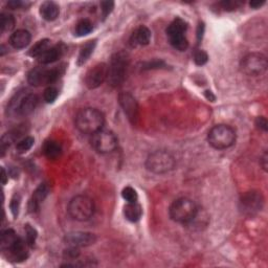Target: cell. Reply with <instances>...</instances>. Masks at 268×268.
Returning <instances> with one entry per match:
<instances>
[{
	"label": "cell",
	"instance_id": "d4e9b609",
	"mask_svg": "<svg viewBox=\"0 0 268 268\" xmlns=\"http://www.w3.org/2000/svg\"><path fill=\"white\" fill-rule=\"evenodd\" d=\"M49 47H50V41L48 39L40 40L39 42H37L32 48H30V50L28 51V55L33 58H39L40 56H42Z\"/></svg>",
	"mask_w": 268,
	"mask_h": 268
},
{
	"label": "cell",
	"instance_id": "7c38bea8",
	"mask_svg": "<svg viewBox=\"0 0 268 268\" xmlns=\"http://www.w3.org/2000/svg\"><path fill=\"white\" fill-rule=\"evenodd\" d=\"M61 76V71L58 68L47 69L44 67H36L29 71L27 75V82L32 86L48 85L56 82Z\"/></svg>",
	"mask_w": 268,
	"mask_h": 268
},
{
	"label": "cell",
	"instance_id": "1f68e13d",
	"mask_svg": "<svg viewBox=\"0 0 268 268\" xmlns=\"http://www.w3.org/2000/svg\"><path fill=\"white\" fill-rule=\"evenodd\" d=\"M122 196L123 198L125 199L127 202H136L137 201V193L136 191L134 190L131 187H126L124 188L123 192H122Z\"/></svg>",
	"mask_w": 268,
	"mask_h": 268
},
{
	"label": "cell",
	"instance_id": "ac0fdd59",
	"mask_svg": "<svg viewBox=\"0 0 268 268\" xmlns=\"http://www.w3.org/2000/svg\"><path fill=\"white\" fill-rule=\"evenodd\" d=\"M150 40H151V30L145 25H140L133 32L130 38V44L133 47L146 46L150 43Z\"/></svg>",
	"mask_w": 268,
	"mask_h": 268
},
{
	"label": "cell",
	"instance_id": "8992f818",
	"mask_svg": "<svg viewBox=\"0 0 268 268\" xmlns=\"http://www.w3.org/2000/svg\"><path fill=\"white\" fill-rule=\"evenodd\" d=\"M208 140L210 145L217 150H224L232 147L236 141V132L228 125H216L209 134Z\"/></svg>",
	"mask_w": 268,
	"mask_h": 268
},
{
	"label": "cell",
	"instance_id": "e0dca14e",
	"mask_svg": "<svg viewBox=\"0 0 268 268\" xmlns=\"http://www.w3.org/2000/svg\"><path fill=\"white\" fill-rule=\"evenodd\" d=\"M49 194V185L47 183H41L34 192L32 198L28 201V211L30 213H35L39 210L41 203H42L47 195Z\"/></svg>",
	"mask_w": 268,
	"mask_h": 268
},
{
	"label": "cell",
	"instance_id": "cb8c5ba5",
	"mask_svg": "<svg viewBox=\"0 0 268 268\" xmlns=\"http://www.w3.org/2000/svg\"><path fill=\"white\" fill-rule=\"evenodd\" d=\"M96 45H97L96 40L88 41V42L81 48V51H80L79 57H78V65H83L85 63V62L91 56V54L94 53Z\"/></svg>",
	"mask_w": 268,
	"mask_h": 268
},
{
	"label": "cell",
	"instance_id": "9c48e42d",
	"mask_svg": "<svg viewBox=\"0 0 268 268\" xmlns=\"http://www.w3.org/2000/svg\"><path fill=\"white\" fill-rule=\"evenodd\" d=\"M91 146L101 154H108L115 151L119 145V139L110 130L102 129L91 135Z\"/></svg>",
	"mask_w": 268,
	"mask_h": 268
},
{
	"label": "cell",
	"instance_id": "277c9868",
	"mask_svg": "<svg viewBox=\"0 0 268 268\" xmlns=\"http://www.w3.org/2000/svg\"><path fill=\"white\" fill-rule=\"evenodd\" d=\"M129 58L125 51L116 53L110 59L108 65V83L112 87L121 86L127 77Z\"/></svg>",
	"mask_w": 268,
	"mask_h": 268
},
{
	"label": "cell",
	"instance_id": "9a60e30c",
	"mask_svg": "<svg viewBox=\"0 0 268 268\" xmlns=\"http://www.w3.org/2000/svg\"><path fill=\"white\" fill-rule=\"evenodd\" d=\"M119 103L132 125H136L139 119V108L136 100L129 92H122L119 96Z\"/></svg>",
	"mask_w": 268,
	"mask_h": 268
},
{
	"label": "cell",
	"instance_id": "74e56055",
	"mask_svg": "<svg viewBox=\"0 0 268 268\" xmlns=\"http://www.w3.org/2000/svg\"><path fill=\"white\" fill-rule=\"evenodd\" d=\"M256 126L259 128V129H262L263 131H267V120L264 118V117H259L257 118L256 120Z\"/></svg>",
	"mask_w": 268,
	"mask_h": 268
},
{
	"label": "cell",
	"instance_id": "d6a6232c",
	"mask_svg": "<svg viewBox=\"0 0 268 268\" xmlns=\"http://www.w3.org/2000/svg\"><path fill=\"white\" fill-rule=\"evenodd\" d=\"M243 4L239 0H225V1L219 2V6L223 8L224 11H234V9L239 8Z\"/></svg>",
	"mask_w": 268,
	"mask_h": 268
},
{
	"label": "cell",
	"instance_id": "5b68a950",
	"mask_svg": "<svg viewBox=\"0 0 268 268\" xmlns=\"http://www.w3.org/2000/svg\"><path fill=\"white\" fill-rule=\"evenodd\" d=\"M96 211L95 202L86 195H78L68 203L67 212L73 219L77 221H87Z\"/></svg>",
	"mask_w": 268,
	"mask_h": 268
},
{
	"label": "cell",
	"instance_id": "f1b7e54d",
	"mask_svg": "<svg viewBox=\"0 0 268 268\" xmlns=\"http://www.w3.org/2000/svg\"><path fill=\"white\" fill-rule=\"evenodd\" d=\"M24 231H25V240L27 244L29 245V247H33L35 245L36 239L38 237V233L36 229L30 224H26L24 225Z\"/></svg>",
	"mask_w": 268,
	"mask_h": 268
},
{
	"label": "cell",
	"instance_id": "8d00e7d4",
	"mask_svg": "<svg viewBox=\"0 0 268 268\" xmlns=\"http://www.w3.org/2000/svg\"><path fill=\"white\" fill-rule=\"evenodd\" d=\"M80 256V251L78 247L69 246V249L64 252V257L67 260H75Z\"/></svg>",
	"mask_w": 268,
	"mask_h": 268
},
{
	"label": "cell",
	"instance_id": "30bf717a",
	"mask_svg": "<svg viewBox=\"0 0 268 268\" xmlns=\"http://www.w3.org/2000/svg\"><path fill=\"white\" fill-rule=\"evenodd\" d=\"M267 59L260 53L246 55L241 61V70L247 76H261L267 69Z\"/></svg>",
	"mask_w": 268,
	"mask_h": 268
},
{
	"label": "cell",
	"instance_id": "b9f144b4",
	"mask_svg": "<svg viewBox=\"0 0 268 268\" xmlns=\"http://www.w3.org/2000/svg\"><path fill=\"white\" fill-rule=\"evenodd\" d=\"M203 30H204V25L203 23H200L198 26V30H197V37H198V41H200L202 39L203 36Z\"/></svg>",
	"mask_w": 268,
	"mask_h": 268
},
{
	"label": "cell",
	"instance_id": "5bb4252c",
	"mask_svg": "<svg viewBox=\"0 0 268 268\" xmlns=\"http://www.w3.org/2000/svg\"><path fill=\"white\" fill-rule=\"evenodd\" d=\"M108 78V65L99 63L91 67L85 76V85L89 89H96L101 86Z\"/></svg>",
	"mask_w": 268,
	"mask_h": 268
},
{
	"label": "cell",
	"instance_id": "d6986e66",
	"mask_svg": "<svg viewBox=\"0 0 268 268\" xmlns=\"http://www.w3.org/2000/svg\"><path fill=\"white\" fill-rule=\"evenodd\" d=\"M65 49L66 48L63 44H58L55 46H51L45 51L42 56H40L38 58V61L40 62V63H42L44 65L54 63V62L58 61L62 56L64 55Z\"/></svg>",
	"mask_w": 268,
	"mask_h": 268
},
{
	"label": "cell",
	"instance_id": "6da1fadb",
	"mask_svg": "<svg viewBox=\"0 0 268 268\" xmlns=\"http://www.w3.org/2000/svg\"><path fill=\"white\" fill-rule=\"evenodd\" d=\"M105 124V117L97 108H83L75 117L76 128L83 134L92 135L103 129Z\"/></svg>",
	"mask_w": 268,
	"mask_h": 268
},
{
	"label": "cell",
	"instance_id": "e575fe53",
	"mask_svg": "<svg viewBox=\"0 0 268 268\" xmlns=\"http://www.w3.org/2000/svg\"><path fill=\"white\" fill-rule=\"evenodd\" d=\"M113 7H115V2L113 1H102L101 2V12H102L103 19H106L109 16V14L113 11Z\"/></svg>",
	"mask_w": 268,
	"mask_h": 268
},
{
	"label": "cell",
	"instance_id": "83f0119b",
	"mask_svg": "<svg viewBox=\"0 0 268 268\" xmlns=\"http://www.w3.org/2000/svg\"><path fill=\"white\" fill-rule=\"evenodd\" d=\"M34 142H35V139L34 137L32 136H25L24 138L20 139L17 145H16V150L19 152V153H25L27 152L28 150L32 149V147L34 146Z\"/></svg>",
	"mask_w": 268,
	"mask_h": 268
},
{
	"label": "cell",
	"instance_id": "8fae6325",
	"mask_svg": "<svg viewBox=\"0 0 268 268\" xmlns=\"http://www.w3.org/2000/svg\"><path fill=\"white\" fill-rule=\"evenodd\" d=\"M38 97L34 94L20 92L15 97V99L12 100L11 104H9V110L14 111V113L18 116L26 117L34 112L38 105Z\"/></svg>",
	"mask_w": 268,
	"mask_h": 268
},
{
	"label": "cell",
	"instance_id": "f546056e",
	"mask_svg": "<svg viewBox=\"0 0 268 268\" xmlns=\"http://www.w3.org/2000/svg\"><path fill=\"white\" fill-rule=\"evenodd\" d=\"M167 67V64L161 60H152L141 63V70H149V69H158Z\"/></svg>",
	"mask_w": 268,
	"mask_h": 268
},
{
	"label": "cell",
	"instance_id": "7402d4cb",
	"mask_svg": "<svg viewBox=\"0 0 268 268\" xmlns=\"http://www.w3.org/2000/svg\"><path fill=\"white\" fill-rule=\"evenodd\" d=\"M142 215V209L140 204L136 202H128L124 207V216L130 222H137Z\"/></svg>",
	"mask_w": 268,
	"mask_h": 268
},
{
	"label": "cell",
	"instance_id": "603a6c76",
	"mask_svg": "<svg viewBox=\"0 0 268 268\" xmlns=\"http://www.w3.org/2000/svg\"><path fill=\"white\" fill-rule=\"evenodd\" d=\"M42 152L46 158L55 160L61 156L62 147L56 140H46L42 147Z\"/></svg>",
	"mask_w": 268,
	"mask_h": 268
},
{
	"label": "cell",
	"instance_id": "4316f807",
	"mask_svg": "<svg viewBox=\"0 0 268 268\" xmlns=\"http://www.w3.org/2000/svg\"><path fill=\"white\" fill-rule=\"evenodd\" d=\"M15 24L16 20L13 15L7 13H2L0 15V26H1L2 33L11 32V30L15 27Z\"/></svg>",
	"mask_w": 268,
	"mask_h": 268
},
{
	"label": "cell",
	"instance_id": "d590c367",
	"mask_svg": "<svg viewBox=\"0 0 268 268\" xmlns=\"http://www.w3.org/2000/svg\"><path fill=\"white\" fill-rule=\"evenodd\" d=\"M9 208H11L12 214L14 217L16 218L19 213V209H20V196L19 195H15L14 197L12 198L11 203H9Z\"/></svg>",
	"mask_w": 268,
	"mask_h": 268
},
{
	"label": "cell",
	"instance_id": "7a4b0ae2",
	"mask_svg": "<svg viewBox=\"0 0 268 268\" xmlns=\"http://www.w3.org/2000/svg\"><path fill=\"white\" fill-rule=\"evenodd\" d=\"M0 245L2 252L6 253L13 261L22 262L27 259L29 245L26 240L17 236L13 230H6L1 233Z\"/></svg>",
	"mask_w": 268,
	"mask_h": 268
},
{
	"label": "cell",
	"instance_id": "2e32d148",
	"mask_svg": "<svg viewBox=\"0 0 268 268\" xmlns=\"http://www.w3.org/2000/svg\"><path fill=\"white\" fill-rule=\"evenodd\" d=\"M97 241V236L87 232H71L65 235L64 242L68 246L73 247H87L95 244Z\"/></svg>",
	"mask_w": 268,
	"mask_h": 268
},
{
	"label": "cell",
	"instance_id": "836d02e7",
	"mask_svg": "<svg viewBox=\"0 0 268 268\" xmlns=\"http://www.w3.org/2000/svg\"><path fill=\"white\" fill-rule=\"evenodd\" d=\"M194 61H195V63L197 64V65L202 66V65H204L209 61V56H208L207 53H205L204 50L199 49L197 51H195V54H194Z\"/></svg>",
	"mask_w": 268,
	"mask_h": 268
},
{
	"label": "cell",
	"instance_id": "44dd1931",
	"mask_svg": "<svg viewBox=\"0 0 268 268\" xmlns=\"http://www.w3.org/2000/svg\"><path fill=\"white\" fill-rule=\"evenodd\" d=\"M40 15L46 21H54L59 16V5L54 1H45L40 5Z\"/></svg>",
	"mask_w": 268,
	"mask_h": 268
},
{
	"label": "cell",
	"instance_id": "ab89813d",
	"mask_svg": "<svg viewBox=\"0 0 268 268\" xmlns=\"http://www.w3.org/2000/svg\"><path fill=\"white\" fill-rule=\"evenodd\" d=\"M264 3H265V0H254V1H252V2L250 3V5H251V7H253V8H259V7H261Z\"/></svg>",
	"mask_w": 268,
	"mask_h": 268
},
{
	"label": "cell",
	"instance_id": "3957f363",
	"mask_svg": "<svg viewBox=\"0 0 268 268\" xmlns=\"http://www.w3.org/2000/svg\"><path fill=\"white\" fill-rule=\"evenodd\" d=\"M198 214L196 203L189 198H179L175 200L169 209L170 218L181 224H188L195 220Z\"/></svg>",
	"mask_w": 268,
	"mask_h": 268
},
{
	"label": "cell",
	"instance_id": "ba28073f",
	"mask_svg": "<svg viewBox=\"0 0 268 268\" xmlns=\"http://www.w3.org/2000/svg\"><path fill=\"white\" fill-rule=\"evenodd\" d=\"M188 29V23L181 18L174 19L167 27L166 33L169 38L170 44L179 51L187 50L189 47L188 39L185 37V32Z\"/></svg>",
	"mask_w": 268,
	"mask_h": 268
},
{
	"label": "cell",
	"instance_id": "7bdbcfd3",
	"mask_svg": "<svg viewBox=\"0 0 268 268\" xmlns=\"http://www.w3.org/2000/svg\"><path fill=\"white\" fill-rule=\"evenodd\" d=\"M7 178H8L7 173H6L5 169L2 167V168H1V182H2V184H5V183H6Z\"/></svg>",
	"mask_w": 268,
	"mask_h": 268
},
{
	"label": "cell",
	"instance_id": "4fadbf2b",
	"mask_svg": "<svg viewBox=\"0 0 268 268\" xmlns=\"http://www.w3.org/2000/svg\"><path fill=\"white\" fill-rule=\"evenodd\" d=\"M264 198L259 192H247L240 199V210L246 216H254L262 211Z\"/></svg>",
	"mask_w": 268,
	"mask_h": 268
},
{
	"label": "cell",
	"instance_id": "ffe728a7",
	"mask_svg": "<svg viewBox=\"0 0 268 268\" xmlns=\"http://www.w3.org/2000/svg\"><path fill=\"white\" fill-rule=\"evenodd\" d=\"M32 40L30 33L26 29H18L9 37V44L16 49L25 48Z\"/></svg>",
	"mask_w": 268,
	"mask_h": 268
},
{
	"label": "cell",
	"instance_id": "4dcf8cb0",
	"mask_svg": "<svg viewBox=\"0 0 268 268\" xmlns=\"http://www.w3.org/2000/svg\"><path fill=\"white\" fill-rule=\"evenodd\" d=\"M58 95H59L58 89L49 86L43 92V99L46 103H48V104H51V103H54L57 100Z\"/></svg>",
	"mask_w": 268,
	"mask_h": 268
},
{
	"label": "cell",
	"instance_id": "60d3db41",
	"mask_svg": "<svg viewBox=\"0 0 268 268\" xmlns=\"http://www.w3.org/2000/svg\"><path fill=\"white\" fill-rule=\"evenodd\" d=\"M267 158H268V156H267V152H264L263 156H262V158H261V166H262V168H263L265 171L267 170Z\"/></svg>",
	"mask_w": 268,
	"mask_h": 268
},
{
	"label": "cell",
	"instance_id": "ee69618b",
	"mask_svg": "<svg viewBox=\"0 0 268 268\" xmlns=\"http://www.w3.org/2000/svg\"><path fill=\"white\" fill-rule=\"evenodd\" d=\"M204 95H205V97H207V99L208 100H210V101H212V102H214L215 101V96L212 94V92L211 91H209V90H207V91H205L204 92Z\"/></svg>",
	"mask_w": 268,
	"mask_h": 268
},
{
	"label": "cell",
	"instance_id": "f35d334b",
	"mask_svg": "<svg viewBox=\"0 0 268 268\" xmlns=\"http://www.w3.org/2000/svg\"><path fill=\"white\" fill-rule=\"evenodd\" d=\"M24 5L23 1H20V0H11V1L7 2V7L11 9H18L21 8Z\"/></svg>",
	"mask_w": 268,
	"mask_h": 268
},
{
	"label": "cell",
	"instance_id": "484cf974",
	"mask_svg": "<svg viewBox=\"0 0 268 268\" xmlns=\"http://www.w3.org/2000/svg\"><path fill=\"white\" fill-rule=\"evenodd\" d=\"M94 29V25L88 19H82L77 23L75 28V35L78 37H83L90 34Z\"/></svg>",
	"mask_w": 268,
	"mask_h": 268
},
{
	"label": "cell",
	"instance_id": "52a82bcc",
	"mask_svg": "<svg viewBox=\"0 0 268 268\" xmlns=\"http://www.w3.org/2000/svg\"><path fill=\"white\" fill-rule=\"evenodd\" d=\"M175 164L176 161L174 156L171 153L163 150L152 152L146 160L147 170L154 174L168 173L175 168Z\"/></svg>",
	"mask_w": 268,
	"mask_h": 268
}]
</instances>
